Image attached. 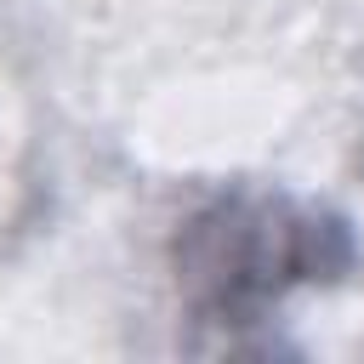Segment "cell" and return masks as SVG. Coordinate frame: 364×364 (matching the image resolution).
<instances>
[{"label":"cell","instance_id":"1","mask_svg":"<svg viewBox=\"0 0 364 364\" xmlns=\"http://www.w3.org/2000/svg\"><path fill=\"white\" fill-rule=\"evenodd\" d=\"M330 267H347V228L284 199H222L182 233V284L210 318L256 313Z\"/></svg>","mask_w":364,"mask_h":364}]
</instances>
